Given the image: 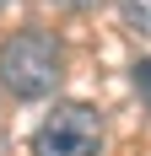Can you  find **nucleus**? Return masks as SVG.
Returning a JSON list of instances; mask_svg holds the SVG:
<instances>
[{
  "mask_svg": "<svg viewBox=\"0 0 151 156\" xmlns=\"http://www.w3.org/2000/svg\"><path fill=\"white\" fill-rule=\"evenodd\" d=\"M0 11H6V0H0Z\"/></svg>",
  "mask_w": 151,
  "mask_h": 156,
  "instance_id": "obj_6",
  "label": "nucleus"
},
{
  "mask_svg": "<svg viewBox=\"0 0 151 156\" xmlns=\"http://www.w3.org/2000/svg\"><path fill=\"white\" fill-rule=\"evenodd\" d=\"M65 76V54H60V38L43 27H22L0 43V81L6 92L22 97V102H38V97H54Z\"/></svg>",
  "mask_w": 151,
  "mask_h": 156,
  "instance_id": "obj_1",
  "label": "nucleus"
},
{
  "mask_svg": "<svg viewBox=\"0 0 151 156\" xmlns=\"http://www.w3.org/2000/svg\"><path fill=\"white\" fill-rule=\"evenodd\" d=\"M54 5H65V11H87V5H97V0H54Z\"/></svg>",
  "mask_w": 151,
  "mask_h": 156,
  "instance_id": "obj_5",
  "label": "nucleus"
},
{
  "mask_svg": "<svg viewBox=\"0 0 151 156\" xmlns=\"http://www.w3.org/2000/svg\"><path fill=\"white\" fill-rule=\"evenodd\" d=\"M135 92H140V102H151V59L135 65Z\"/></svg>",
  "mask_w": 151,
  "mask_h": 156,
  "instance_id": "obj_4",
  "label": "nucleus"
},
{
  "mask_svg": "<svg viewBox=\"0 0 151 156\" xmlns=\"http://www.w3.org/2000/svg\"><path fill=\"white\" fill-rule=\"evenodd\" d=\"M124 22H130V32H140V38H151V0H119Z\"/></svg>",
  "mask_w": 151,
  "mask_h": 156,
  "instance_id": "obj_3",
  "label": "nucleus"
},
{
  "mask_svg": "<svg viewBox=\"0 0 151 156\" xmlns=\"http://www.w3.org/2000/svg\"><path fill=\"white\" fill-rule=\"evenodd\" d=\"M103 151V113L87 102H60L32 129V156H97Z\"/></svg>",
  "mask_w": 151,
  "mask_h": 156,
  "instance_id": "obj_2",
  "label": "nucleus"
}]
</instances>
